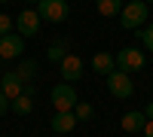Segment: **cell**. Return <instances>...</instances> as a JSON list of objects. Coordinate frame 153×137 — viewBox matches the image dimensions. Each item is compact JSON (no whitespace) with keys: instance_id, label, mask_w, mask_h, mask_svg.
<instances>
[{"instance_id":"cell-1","label":"cell","mask_w":153,"mask_h":137,"mask_svg":"<svg viewBox=\"0 0 153 137\" xmlns=\"http://www.w3.org/2000/svg\"><path fill=\"white\" fill-rule=\"evenodd\" d=\"M147 12H150V6L144 3V0H129V3L123 6V12H120L123 28H126V31H138V28L147 21Z\"/></svg>"},{"instance_id":"cell-2","label":"cell","mask_w":153,"mask_h":137,"mask_svg":"<svg viewBox=\"0 0 153 137\" xmlns=\"http://www.w3.org/2000/svg\"><path fill=\"white\" fill-rule=\"evenodd\" d=\"M113 61H117V70H123V73H138V70H144V52H141L138 46L120 49V52L113 55Z\"/></svg>"},{"instance_id":"cell-3","label":"cell","mask_w":153,"mask_h":137,"mask_svg":"<svg viewBox=\"0 0 153 137\" xmlns=\"http://www.w3.org/2000/svg\"><path fill=\"white\" fill-rule=\"evenodd\" d=\"M37 15H40V21H68L71 15V6L68 0H40L37 3Z\"/></svg>"},{"instance_id":"cell-4","label":"cell","mask_w":153,"mask_h":137,"mask_svg":"<svg viewBox=\"0 0 153 137\" xmlns=\"http://www.w3.org/2000/svg\"><path fill=\"white\" fill-rule=\"evenodd\" d=\"M49 101H52L55 113H71V110L76 107V92L71 82H58L52 92H49Z\"/></svg>"},{"instance_id":"cell-5","label":"cell","mask_w":153,"mask_h":137,"mask_svg":"<svg viewBox=\"0 0 153 137\" xmlns=\"http://www.w3.org/2000/svg\"><path fill=\"white\" fill-rule=\"evenodd\" d=\"M107 89H110V95H113V97L126 101V97H132L135 85H132V76H129V73L113 70V73H107Z\"/></svg>"},{"instance_id":"cell-6","label":"cell","mask_w":153,"mask_h":137,"mask_svg":"<svg viewBox=\"0 0 153 137\" xmlns=\"http://www.w3.org/2000/svg\"><path fill=\"white\" fill-rule=\"evenodd\" d=\"M40 31V15H37V9H22L16 15V34L19 37H34Z\"/></svg>"},{"instance_id":"cell-7","label":"cell","mask_w":153,"mask_h":137,"mask_svg":"<svg viewBox=\"0 0 153 137\" xmlns=\"http://www.w3.org/2000/svg\"><path fill=\"white\" fill-rule=\"evenodd\" d=\"M22 52H25V37H19V34H3L0 37V58L12 61V58H22Z\"/></svg>"},{"instance_id":"cell-8","label":"cell","mask_w":153,"mask_h":137,"mask_svg":"<svg viewBox=\"0 0 153 137\" xmlns=\"http://www.w3.org/2000/svg\"><path fill=\"white\" fill-rule=\"evenodd\" d=\"M61 76H65V82H76V79H80L83 76V61L80 58H76V55H65V61H61Z\"/></svg>"},{"instance_id":"cell-9","label":"cell","mask_w":153,"mask_h":137,"mask_svg":"<svg viewBox=\"0 0 153 137\" xmlns=\"http://www.w3.org/2000/svg\"><path fill=\"white\" fill-rule=\"evenodd\" d=\"M22 89H25V82L16 76V70H6L3 76H0V92H3L9 101H12V97H19V95H22Z\"/></svg>"},{"instance_id":"cell-10","label":"cell","mask_w":153,"mask_h":137,"mask_svg":"<svg viewBox=\"0 0 153 137\" xmlns=\"http://www.w3.org/2000/svg\"><path fill=\"white\" fill-rule=\"evenodd\" d=\"M147 125V116L141 113V110H129V113L123 116V131L126 134H141Z\"/></svg>"},{"instance_id":"cell-11","label":"cell","mask_w":153,"mask_h":137,"mask_svg":"<svg viewBox=\"0 0 153 137\" xmlns=\"http://www.w3.org/2000/svg\"><path fill=\"white\" fill-rule=\"evenodd\" d=\"M74 125H76L74 110H71V113H55L52 119H49V128H52L55 134H68V131H74Z\"/></svg>"},{"instance_id":"cell-12","label":"cell","mask_w":153,"mask_h":137,"mask_svg":"<svg viewBox=\"0 0 153 137\" xmlns=\"http://www.w3.org/2000/svg\"><path fill=\"white\" fill-rule=\"evenodd\" d=\"M92 67H95V73L107 76V73H113V70H117V61H113V55H110V52H95Z\"/></svg>"},{"instance_id":"cell-13","label":"cell","mask_w":153,"mask_h":137,"mask_svg":"<svg viewBox=\"0 0 153 137\" xmlns=\"http://www.w3.org/2000/svg\"><path fill=\"white\" fill-rule=\"evenodd\" d=\"M9 110H12L16 116H28L31 110H34V97H31V95H19V97H12V101H9Z\"/></svg>"},{"instance_id":"cell-14","label":"cell","mask_w":153,"mask_h":137,"mask_svg":"<svg viewBox=\"0 0 153 137\" xmlns=\"http://www.w3.org/2000/svg\"><path fill=\"white\" fill-rule=\"evenodd\" d=\"M16 76H19L22 82H34V76H37V61H34V58H25L22 64L16 67Z\"/></svg>"},{"instance_id":"cell-15","label":"cell","mask_w":153,"mask_h":137,"mask_svg":"<svg viewBox=\"0 0 153 137\" xmlns=\"http://www.w3.org/2000/svg\"><path fill=\"white\" fill-rule=\"evenodd\" d=\"M95 3H98V12L104 18H117L123 12V0H95Z\"/></svg>"},{"instance_id":"cell-16","label":"cell","mask_w":153,"mask_h":137,"mask_svg":"<svg viewBox=\"0 0 153 137\" xmlns=\"http://www.w3.org/2000/svg\"><path fill=\"white\" fill-rule=\"evenodd\" d=\"M46 55H49V61L61 64V61H65V55H68V40H55L52 46L46 49Z\"/></svg>"},{"instance_id":"cell-17","label":"cell","mask_w":153,"mask_h":137,"mask_svg":"<svg viewBox=\"0 0 153 137\" xmlns=\"http://www.w3.org/2000/svg\"><path fill=\"white\" fill-rule=\"evenodd\" d=\"M74 116H76V122H89V119L95 116V107H92V104H80V101H76Z\"/></svg>"},{"instance_id":"cell-18","label":"cell","mask_w":153,"mask_h":137,"mask_svg":"<svg viewBox=\"0 0 153 137\" xmlns=\"http://www.w3.org/2000/svg\"><path fill=\"white\" fill-rule=\"evenodd\" d=\"M138 37H141V43L147 46V52H153V24H147L144 31H138Z\"/></svg>"},{"instance_id":"cell-19","label":"cell","mask_w":153,"mask_h":137,"mask_svg":"<svg viewBox=\"0 0 153 137\" xmlns=\"http://www.w3.org/2000/svg\"><path fill=\"white\" fill-rule=\"evenodd\" d=\"M12 24H16V18H12V15H6V12H0V37H3V34H9V28H12Z\"/></svg>"},{"instance_id":"cell-20","label":"cell","mask_w":153,"mask_h":137,"mask_svg":"<svg viewBox=\"0 0 153 137\" xmlns=\"http://www.w3.org/2000/svg\"><path fill=\"white\" fill-rule=\"evenodd\" d=\"M6 110H9V97H6L3 92H0V116H3V113H6Z\"/></svg>"},{"instance_id":"cell-21","label":"cell","mask_w":153,"mask_h":137,"mask_svg":"<svg viewBox=\"0 0 153 137\" xmlns=\"http://www.w3.org/2000/svg\"><path fill=\"white\" fill-rule=\"evenodd\" d=\"M141 134H144V137H153V119H147V125H144Z\"/></svg>"},{"instance_id":"cell-22","label":"cell","mask_w":153,"mask_h":137,"mask_svg":"<svg viewBox=\"0 0 153 137\" xmlns=\"http://www.w3.org/2000/svg\"><path fill=\"white\" fill-rule=\"evenodd\" d=\"M144 116H147V119H153V101L147 104V110H144Z\"/></svg>"},{"instance_id":"cell-23","label":"cell","mask_w":153,"mask_h":137,"mask_svg":"<svg viewBox=\"0 0 153 137\" xmlns=\"http://www.w3.org/2000/svg\"><path fill=\"white\" fill-rule=\"evenodd\" d=\"M25 3H40V0H25Z\"/></svg>"},{"instance_id":"cell-24","label":"cell","mask_w":153,"mask_h":137,"mask_svg":"<svg viewBox=\"0 0 153 137\" xmlns=\"http://www.w3.org/2000/svg\"><path fill=\"white\" fill-rule=\"evenodd\" d=\"M144 3H147V6H153V0H144Z\"/></svg>"},{"instance_id":"cell-25","label":"cell","mask_w":153,"mask_h":137,"mask_svg":"<svg viewBox=\"0 0 153 137\" xmlns=\"http://www.w3.org/2000/svg\"><path fill=\"white\" fill-rule=\"evenodd\" d=\"M0 3H6V0H0Z\"/></svg>"}]
</instances>
